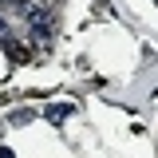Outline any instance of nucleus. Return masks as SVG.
<instances>
[{
	"mask_svg": "<svg viewBox=\"0 0 158 158\" xmlns=\"http://www.w3.org/2000/svg\"><path fill=\"white\" fill-rule=\"evenodd\" d=\"M71 111H75L71 103H56V107H48V111H44V118H52V123H63Z\"/></svg>",
	"mask_w": 158,
	"mask_h": 158,
	"instance_id": "obj_1",
	"label": "nucleus"
},
{
	"mask_svg": "<svg viewBox=\"0 0 158 158\" xmlns=\"http://www.w3.org/2000/svg\"><path fill=\"white\" fill-rule=\"evenodd\" d=\"M0 36H8V20L4 16H0Z\"/></svg>",
	"mask_w": 158,
	"mask_h": 158,
	"instance_id": "obj_2",
	"label": "nucleus"
},
{
	"mask_svg": "<svg viewBox=\"0 0 158 158\" xmlns=\"http://www.w3.org/2000/svg\"><path fill=\"white\" fill-rule=\"evenodd\" d=\"M0 158H12V150H8V146H4V150H0Z\"/></svg>",
	"mask_w": 158,
	"mask_h": 158,
	"instance_id": "obj_3",
	"label": "nucleus"
},
{
	"mask_svg": "<svg viewBox=\"0 0 158 158\" xmlns=\"http://www.w3.org/2000/svg\"><path fill=\"white\" fill-rule=\"evenodd\" d=\"M0 4H8V0H0Z\"/></svg>",
	"mask_w": 158,
	"mask_h": 158,
	"instance_id": "obj_4",
	"label": "nucleus"
}]
</instances>
